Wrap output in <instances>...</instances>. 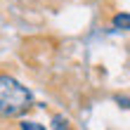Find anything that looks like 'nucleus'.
Wrapping results in <instances>:
<instances>
[{"mask_svg":"<svg viewBox=\"0 0 130 130\" xmlns=\"http://www.w3.org/2000/svg\"><path fill=\"white\" fill-rule=\"evenodd\" d=\"M111 24H113V28H118V31H130V14H128V12L113 14Z\"/></svg>","mask_w":130,"mask_h":130,"instance_id":"2","label":"nucleus"},{"mask_svg":"<svg viewBox=\"0 0 130 130\" xmlns=\"http://www.w3.org/2000/svg\"><path fill=\"white\" fill-rule=\"evenodd\" d=\"M33 102V95L17 78L0 73V118L21 116Z\"/></svg>","mask_w":130,"mask_h":130,"instance_id":"1","label":"nucleus"},{"mask_svg":"<svg viewBox=\"0 0 130 130\" xmlns=\"http://www.w3.org/2000/svg\"><path fill=\"white\" fill-rule=\"evenodd\" d=\"M116 102L123 106V109H130V97H116Z\"/></svg>","mask_w":130,"mask_h":130,"instance_id":"5","label":"nucleus"},{"mask_svg":"<svg viewBox=\"0 0 130 130\" xmlns=\"http://www.w3.org/2000/svg\"><path fill=\"white\" fill-rule=\"evenodd\" d=\"M21 130H47V128H43L40 123H36V121H21Z\"/></svg>","mask_w":130,"mask_h":130,"instance_id":"4","label":"nucleus"},{"mask_svg":"<svg viewBox=\"0 0 130 130\" xmlns=\"http://www.w3.org/2000/svg\"><path fill=\"white\" fill-rule=\"evenodd\" d=\"M52 130H71V123H69V121L64 118V116H57L52 118Z\"/></svg>","mask_w":130,"mask_h":130,"instance_id":"3","label":"nucleus"}]
</instances>
